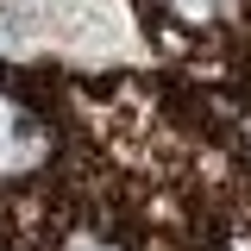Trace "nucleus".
I'll return each mask as SVG.
<instances>
[{"label": "nucleus", "mask_w": 251, "mask_h": 251, "mask_svg": "<svg viewBox=\"0 0 251 251\" xmlns=\"http://www.w3.org/2000/svg\"><path fill=\"white\" fill-rule=\"evenodd\" d=\"M31 157V126L0 100V163H25Z\"/></svg>", "instance_id": "obj_1"}, {"label": "nucleus", "mask_w": 251, "mask_h": 251, "mask_svg": "<svg viewBox=\"0 0 251 251\" xmlns=\"http://www.w3.org/2000/svg\"><path fill=\"white\" fill-rule=\"evenodd\" d=\"M176 6H188V13H207V6H214V0H176Z\"/></svg>", "instance_id": "obj_2"}]
</instances>
